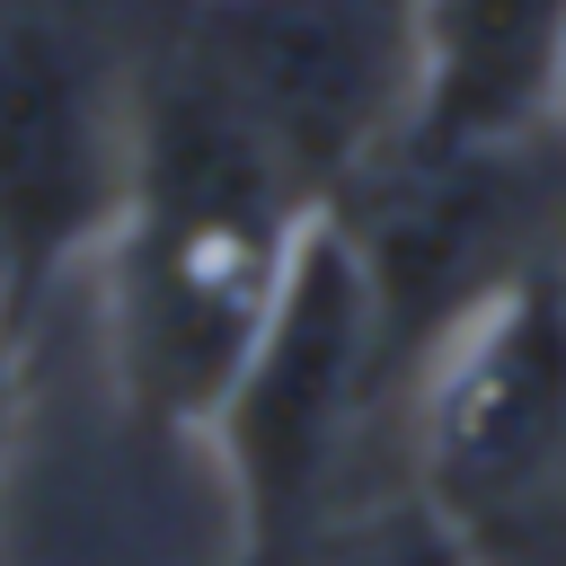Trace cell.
Segmentation results:
<instances>
[{
	"label": "cell",
	"mask_w": 566,
	"mask_h": 566,
	"mask_svg": "<svg viewBox=\"0 0 566 566\" xmlns=\"http://www.w3.org/2000/svg\"><path fill=\"white\" fill-rule=\"evenodd\" d=\"M566 478V274L513 265L424 336L416 363V504L469 548L539 513Z\"/></svg>",
	"instance_id": "3957f363"
},
{
	"label": "cell",
	"mask_w": 566,
	"mask_h": 566,
	"mask_svg": "<svg viewBox=\"0 0 566 566\" xmlns=\"http://www.w3.org/2000/svg\"><path fill=\"white\" fill-rule=\"evenodd\" d=\"M389 371V318L380 292L354 256V239L336 230V212H318L292 248V274L230 380V398L212 407L230 486H239V539L248 566H301L310 531L336 495V469L354 451V424L371 407Z\"/></svg>",
	"instance_id": "7a4b0ae2"
},
{
	"label": "cell",
	"mask_w": 566,
	"mask_h": 566,
	"mask_svg": "<svg viewBox=\"0 0 566 566\" xmlns=\"http://www.w3.org/2000/svg\"><path fill=\"white\" fill-rule=\"evenodd\" d=\"M318 566H469V539L451 522H433L424 504H407V513H380L354 539H336Z\"/></svg>",
	"instance_id": "52a82bcc"
},
{
	"label": "cell",
	"mask_w": 566,
	"mask_h": 566,
	"mask_svg": "<svg viewBox=\"0 0 566 566\" xmlns=\"http://www.w3.org/2000/svg\"><path fill=\"white\" fill-rule=\"evenodd\" d=\"M310 221L318 203L203 53L133 97L124 203L106 221V327L142 416L212 424Z\"/></svg>",
	"instance_id": "6da1fadb"
},
{
	"label": "cell",
	"mask_w": 566,
	"mask_h": 566,
	"mask_svg": "<svg viewBox=\"0 0 566 566\" xmlns=\"http://www.w3.org/2000/svg\"><path fill=\"white\" fill-rule=\"evenodd\" d=\"M133 159V97L71 0H0V318L106 239Z\"/></svg>",
	"instance_id": "277c9868"
},
{
	"label": "cell",
	"mask_w": 566,
	"mask_h": 566,
	"mask_svg": "<svg viewBox=\"0 0 566 566\" xmlns=\"http://www.w3.org/2000/svg\"><path fill=\"white\" fill-rule=\"evenodd\" d=\"M557 274H566V256H557Z\"/></svg>",
	"instance_id": "9c48e42d"
},
{
	"label": "cell",
	"mask_w": 566,
	"mask_h": 566,
	"mask_svg": "<svg viewBox=\"0 0 566 566\" xmlns=\"http://www.w3.org/2000/svg\"><path fill=\"white\" fill-rule=\"evenodd\" d=\"M566 0H407V142L522 150L557 115Z\"/></svg>",
	"instance_id": "8992f818"
},
{
	"label": "cell",
	"mask_w": 566,
	"mask_h": 566,
	"mask_svg": "<svg viewBox=\"0 0 566 566\" xmlns=\"http://www.w3.org/2000/svg\"><path fill=\"white\" fill-rule=\"evenodd\" d=\"M557 115H566V80H557Z\"/></svg>",
	"instance_id": "ba28073f"
},
{
	"label": "cell",
	"mask_w": 566,
	"mask_h": 566,
	"mask_svg": "<svg viewBox=\"0 0 566 566\" xmlns=\"http://www.w3.org/2000/svg\"><path fill=\"white\" fill-rule=\"evenodd\" d=\"M203 62L256 115L274 159L327 212L407 124V9L380 0H221Z\"/></svg>",
	"instance_id": "5b68a950"
}]
</instances>
